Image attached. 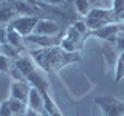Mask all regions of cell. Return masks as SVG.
<instances>
[{
  "mask_svg": "<svg viewBox=\"0 0 124 116\" xmlns=\"http://www.w3.org/2000/svg\"><path fill=\"white\" fill-rule=\"evenodd\" d=\"M0 51H2V44H0Z\"/></svg>",
  "mask_w": 124,
  "mask_h": 116,
  "instance_id": "cell-33",
  "label": "cell"
},
{
  "mask_svg": "<svg viewBox=\"0 0 124 116\" xmlns=\"http://www.w3.org/2000/svg\"><path fill=\"white\" fill-rule=\"evenodd\" d=\"M8 74L13 77L14 80H26L25 76L20 73V70H19L17 67H14V64H13V67H11V70H9V73H8Z\"/></svg>",
  "mask_w": 124,
  "mask_h": 116,
  "instance_id": "cell-23",
  "label": "cell"
},
{
  "mask_svg": "<svg viewBox=\"0 0 124 116\" xmlns=\"http://www.w3.org/2000/svg\"><path fill=\"white\" fill-rule=\"evenodd\" d=\"M124 77V51L119 53L116 59V67H115V82H119Z\"/></svg>",
  "mask_w": 124,
  "mask_h": 116,
  "instance_id": "cell-18",
  "label": "cell"
},
{
  "mask_svg": "<svg viewBox=\"0 0 124 116\" xmlns=\"http://www.w3.org/2000/svg\"><path fill=\"white\" fill-rule=\"evenodd\" d=\"M62 40V34L61 36H37V34H31V36L25 37V42H33L40 48H51V46H59Z\"/></svg>",
  "mask_w": 124,
  "mask_h": 116,
  "instance_id": "cell-10",
  "label": "cell"
},
{
  "mask_svg": "<svg viewBox=\"0 0 124 116\" xmlns=\"http://www.w3.org/2000/svg\"><path fill=\"white\" fill-rule=\"evenodd\" d=\"M2 2H6V0H0V3H2Z\"/></svg>",
  "mask_w": 124,
  "mask_h": 116,
  "instance_id": "cell-34",
  "label": "cell"
},
{
  "mask_svg": "<svg viewBox=\"0 0 124 116\" xmlns=\"http://www.w3.org/2000/svg\"><path fill=\"white\" fill-rule=\"evenodd\" d=\"M118 20H123V22H124V11H123V14H121V15L118 17Z\"/></svg>",
  "mask_w": 124,
  "mask_h": 116,
  "instance_id": "cell-30",
  "label": "cell"
},
{
  "mask_svg": "<svg viewBox=\"0 0 124 116\" xmlns=\"http://www.w3.org/2000/svg\"><path fill=\"white\" fill-rule=\"evenodd\" d=\"M13 64H14V67H17L19 70H20V73L23 76H25V79L28 77L33 71H36V62L33 60V57L31 56H20V57H17L16 60H13Z\"/></svg>",
  "mask_w": 124,
  "mask_h": 116,
  "instance_id": "cell-12",
  "label": "cell"
},
{
  "mask_svg": "<svg viewBox=\"0 0 124 116\" xmlns=\"http://www.w3.org/2000/svg\"><path fill=\"white\" fill-rule=\"evenodd\" d=\"M39 20H40V17H37V15H19L17 19L11 20L8 26L16 29L20 36L28 37L34 33V28H36Z\"/></svg>",
  "mask_w": 124,
  "mask_h": 116,
  "instance_id": "cell-4",
  "label": "cell"
},
{
  "mask_svg": "<svg viewBox=\"0 0 124 116\" xmlns=\"http://www.w3.org/2000/svg\"><path fill=\"white\" fill-rule=\"evenodd\" d=\"M37 2H45V0H37Z\"/></svg>",
  "mask_w": 124,
  "mask_h": 116,
  "instance_id": "cell-35",
  "label": "cell"
},
{
  "mask_svg": "<svg viewBox=\"0 0 124 116\" xmlns=\"http://www.w3.org/2000/svg\"><path fill=\"white\" fill-rule=\"evenodd\" d=\"M26 115V113H25ZM25 115H13V116H25Z\"/></svg>",
  "mask_w": 124,
  "mask_h": 116,
  "instance_id": "cell-32",
  "label": "cell"
},
{
  "mask_svg": "<svg viewBox=\"0 0 124 116\" xmlns=\"http://www.w3.org/2000/svg\"><path fill=\"white\" fill-rule=\"evenodd\" d=\"M11 3H13L17 15H37V17L44 15V9L40 6L28 3L25 0H11Z\"/></svg>",
  "mask_w": 124,
  "mask_h": 116,
  "instance_id": "cell-9",
  "label": "cell"
},
{
  "mask_svg": "<svg viewBox=\"0 0 124 116\" xmlns=\"http://www.w3.org/2000/svg\"><path fill=\"white\" fill-rule=\"evenodd\" d=\"M28 110H33L36 113L42 115L45 111V105H44V96L42 93L37 90V88L31 87V91H30V96H28Z\"/></svg>",
  "mask_w": 124,
  "mask_h": 116,
  "instance_id": "cell-11",
  "label": "cell"
},
{
  "mask_svg": "<svg viewBox=\"0 0 124 116\" xmlns=\"http://www.w3.org/2000/svg\"><path fill=\"white\" fill-rule=\"evenodd\" d=\"M8 102H9V107L13 110V115H25L28 111V104L22 102V101L16 99V98H8Z\"/></svg>",
  "mask_w": 124,
  "mask_h": 116,
  "instance_id": "cell-17",
  "label": "cell"
},
{
  "mask_svg": "<svg viewBox=\"0 0 124 116\" xmlns=\"http://www.w3.org/2000/svg\"><path fill=\"white\" fill-rule=\"evenodd\" d=\"M61 33H62V26L56 20H51V19H40V20L37 22L33 34L54 37V36H61Z\"/></svg>",
  "mask_w": 124,
  "mask_h": 116,
  "instance_id": "cell-6",
  "label": "cell"
},
{
  "mask_svg": "<svg viewBox=\"0 0 124 116\" xmlns=\"http://www.w3.org/2000/svg\"><path fill=\"white\" fill-rule=\"evenodd\" d=\"M0 116H13V110H11V107H9L8 99L0 104Z\"/></svg>",
  "mask_w": 124,
  "mask_h": 116,
  "instance_id": "cell-24",
  "label": "cell"
},
{
  "mask_svg": "<svg viewBox=\"0 0 124 116\" xmlns=\"http://www.w3.org/2000/svg\"><path fill=\"white\" fill-rule=\"evenodd\" d=\"M6 44H9L13 48H16L19 53H23V51H26V48H25V37L20 36V34L17 33L16 29L13 28H9L8 26V36H6Z\"/></svg>",
  "mask_w": 124,
  "mask_h": 116,
  "instance_id": "cell-14",
  "label": "cell"
},
{
  "mask_svg": "<svg viewBox=\"0 0 124 116\" xmlns=\"http://www.w3.org/2000/svg\"><path fill=\"white\" fill-rule=\"evenodd\" d=\"M6 36H8V26L0 25V44H6Z\"/></svg>",
  "mask_w": 124,
  "mask_h": 116,
  "instance_id": "cell-27",
  "label": "cell"
},
{
  "mask_svg": "<svg viewBox=\"0 0 124 116\" xmlns=\"http://www.w3.org/2000/svg\"><path fill=\"white\" fill-rule=\"evenodd\" d=\"M73 26H75V29H76L79 34H82L84 37H87L88 34H90V29H88V26H87V23H85V20H75V22H73Z\"/></svg>",
  "mask_w": 124,
  "mask_h": 116,
  "instance_id": "cell-22",
  "label": "cell"
},
{
  "mask_svg": "<svg viewBox=\"0 0 124 116\" xmlns=\"http://www.w3.org/2000/svg\"><path fill=\"white\" fill-rule=\"evenodd\" d=\"M82 40H84V36L78 33L73 25H70L67 28V31H65V34L62 36L61 46L65 50V51L76 53L78 50H79V46L82 45Z\"/></svg>",
  "mask_w": 124,
  "mask_h": 116,
  "instance_id": "cell-5",
  "label": "cell"
},
{
  "mask_svg": "<svg viewBox=\"0 0 124 116\" xmlns=\"http://www.w3.org/2000/svg\"><path fill=\"white\" fill-rule=\"evenodd\" d=\"M11 67H13V60L3 53H0V73H9Z\"/></svg>",
  "mask_w": 124,
  "mask_h": 116,
  "instance_id": "cell-21",
  "label": "cell"
},
{
  "mask_svg": "<svg viewBox=\"0 0 124 116\" xmlns=\"http://www.w3.org/2000/svg\"><path fill=\"white\" fill-rule=\"evenodd\" d=\"M0 53H3L5 56H8L11 60H16L17 57H20V53H19L16 48H13L9 44H3L2 45V51H0Z\"/></svg>",
  "mask_w": 124,
  "mask_h": 116,
  "instance_id": "cell-20",
  "label": "cell"
},
{
  "mask_svg": "<svg viewBox=\"0 0 124 116\" xmlns=\"http://www.w3.org/2000/svg\"><path fill=\"white\" fill-rule=\"evenodd\" d=\"M68 0H45V3H50L51 6H64Z\"/></svg>",
  "mask_w": 124,
  "mask_h": 116,
  "instance_id": "cell-28",
  "label": "cell"
},
{
  "mask_svg": "<svg viewBox=\"0 0 124 116\" xmlns=\"http://www.w3.org/2000/svg\"><path fill=\"white\" fill-rule=\"evenodd\" d=\"M121 31V23H110V25H106L99 29H95V31H90L88 36H95L98 39H102V40H107V42H115L116 36L119 34Z\"/></svg>",
  "mask_w": 124,
  "mask_h": 116,
  "instance_id": "cell-7",
  "label": "cell"
},
{
  "mask_svg": "<svg viewBox=\"0 0 124 116\" xmlns=\"http://www.w3.org/2000/svg\"><path fill=\"white\" fill-rule=\"evenodd\" d=\"M115 44H116V48L123 53L124 51V31H119V34L115 39Z\"/></svg>",
  "mask_w": 124,
  "mask_h": 116,
  "instance_id": "cell-26",
  "label": "cell"
},
{
  "mask_svg": "<svg viewBox=\"0 0 124 116\" xmlns=\"http://www.w3.org/2000/svg\"><path fill=\"white\" fill-rule=\"evenodd\" d=\"M121 31H124V23H121Z\"/></svg>",
  "mask_w": 124,
  "mask_h": 116,
  "instance_id": "cell-31",
  "label": "cell"
},
{
  "mask_svg": "<svg viewBox=\"0 0 124 116\" xmlns=\"http://www.w3.org/2000/svg\"><path fill=\"white\" fill-rule=\"evenodd\" d=\"M26 80H28V82L31 84V87L37 88V90L40 91V93H44V91H48V90H50V82L40 74V73L37 71V70L31 73V74L26 77Z\"/></svg>",
  "mask_w": 124,
  "mask_h": 116,
  "instance_id": "cell-15",
  "label": "cell"
},
{
  "mask_svg": "<svg viewBox=\"0 0 124 116\" xmlns=\"http://www.w3.org/2000/svg\"><path fill=\"white\" fill-rule=\"evenodd\" d=\"M25 116H42V115H39V113H36V111H33V110H28Z\"/></svg>",
  "mask_w": 124,
  "mask_h": 116,
  "instance_id": "cell-29",
  "label": "cell"
},
{
  "mask_svg": "<svg viewBox=\"0 0 124 116\" xmlns=\"http://www.w3.org/2000/svg\"><path fill=\"white\" fill-rule=\"evenodd\" d=\"M73 5H75V9L81 15H87L88 13H90V9H92L90 2H88V0H75Z\"/></svg>",
  "mask_w": 124,
  "mask_h": 116,
  "instance_id": "cell-19",
  "label": "cell"
},
{
  "mask_svg": "<svg viewBox=\"0 0 124 116\" xmlns=\"http://www.w3.org/2000/svg\"><path fill=\"white\" fill-rule=\"evenodd\" d=\"M42 96H44L45 111H46L50 116H64V115H62V111L59 110V107H57V104L53 101V98L50 96L48 91H44V93H42Z\"/></svg>",
  "mask_w": 124,
  "mask_h": 116,
  "instance_id": "cell-16",
  "label": "cell"
},
{
  "mask_svg": "<svg viewBox=\"0 0 124 116\" xmlns=\"http://www.w3.org/2000/svg\"><path fill=\"white\" fill-rule=\"evenodd\" d=\"M112 9H113V13L116 14V17H119V15L123 14V11H124V0H113Z\"/></svg>",
  "mask_w": 124,
  "mask_h": 116,
  "instance_id": "cell-25",
  "label": "cell"
},
{
  "mask_svg": "<svg viewBox=\"0 0 124 116\" xmlns=\"http://www.w3.org/2000/svg\"><path fill=\"white\" fill-rule=\"evenodd\" d=\"M14 17H17V13H16L13 3L8 0L0 3V25L8 26L11 20H14Z\"/></svg>",
  "mask_w": 124,
  "mask_h": 116,
  "instance_id": "cell-13",
  "label": "cell"
},
{
  "mask_svg": "<svg viewBox=\"0 0 124 116\" xmlns=\"http://www.w3.org/2000/svg\"><path fill=\"white\" fill-rule=\"evenodd\" d=\"M116 14L113 9H104V8H92L90 13L85 15V23H87L88 29L95 31L99 29L106 25L110 23H116Z\"/></svg>",
  "mask_w": 124,
  "mask_h": 116,
  "instance_id": "cell-2",
  "label": "cell"
},
{
  "mask_svg": "<svg viewBox=\"0 0 124 116\" xmlns=\"http://www.w3.org/2000/svg\"><path fill=\"white\" fill-rule=\"evenodd\" d=\"M30 56L33 57L36 65H39L42 68V71L48 73V74H56L57 71H61L67 65L81 62L79 51H76V53L65 51L61 45L51 46V48L34 50V51H30Z\"/></svg>",
  "mask_w": 124,
  "mask_h": 116,
  "instance_id": "cell-1",
  "label": "cell"
},
{
  "mask_svg": "<svg viewBox=\"0 0 124 116\" xmlns=\"http://www.w3.org/2000/svg\"><path fill=\"white\" fill-rule=\"evenodd\" d=\"M31 91V84L28 80H13L9 87L11 98H16L22 102H28V96Z\"/></svg>",
  "mask_w": 124,
  "mask_h": 116,
  "instance_id": "cell-8",
  "label": "cell"
},
{
  "mask_svg": "<svg viewBox=\"0 0 124 116\" xmlns=\"http://www.w3.org/2000/svg\"><path fill=\"white\" fill-rule=\"evenodd\" d=\"M102 110V116H124V101L116 99L112 94H102L95 99Z\"/></svg>",
  "mask_w": 124,
  "mask_h": 116,
  "instance_id": "cell-3",
  "label": "cell"
}]
</instances>
